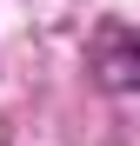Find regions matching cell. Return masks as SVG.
<instances>
[{
	"label": "cell",
	"mask_w": 140,
	"mask_h": 146,
	"mask_svg": "<svg viewBox=\"0 0 140 146\" xmlns=\"http://www.w3.org/2000/svg\"><path fill=\"white\" fill-rule=\"evenodd\" d=\"M100 80L107 86H140V33H107L100 40Z\"/></svg>",
	"instance_id": "cell-1"
}]
</instances>
